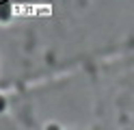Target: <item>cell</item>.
Instances as JSON below:
<instances>
[{"instance_id":"1","label":"cell","mask_w":134,"mask_h":130,"mask_svg":"<svg viewBox=\"0 0 134 130\" xmlns=\"http://www.w3.org/2000/svg\"><path fill=\"white\" fill-rule=\"evenodd\" d=\"M13 15V9H11V0H0V22L7 24Z\"/></svg>"},{"instance_id":"2","label":"cell","mask_w":134,"mask_h":130,"mask_svg":"<svg viewBox=\"0 0 134 130\" xmlns=\"http://www.w3.org/2000/svg\"><path fill=\"white\" fill-rule=\"evenodd\" d=\"M4 111H7V100L0 95V113H4Z\"/></svg>"},{"instance_id":"3","label":"cell","mask_w":134,"mask_h":130,"mask_svg":"<svg viewBox=\"0 0 134 130\" xmlns=\"http://www.w3.org/2000/svg\"><path fill=\"white\" fill-rule=\"evenodd\" d=\"M46 130H61V128H58V126H56V124H50V126H48V128H46Z\"/></svg>"}]
</instances>
